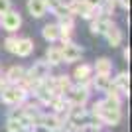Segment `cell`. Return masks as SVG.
<instances>
[{
    "mask_svg": "<svg viewBox=\"0 0 132 132\" xmlns=\"http://www.w3.org/2000/svg\"><path fill=\"white\" fill-rule=\"evenodd\" d=\"M42 2H44V4H45V6H47V2H50V0H42Z\"/></svg>",
    "mask_w": 132,
    "mask_h": 132,
    "instance_id": "obj_28",
    "label": "cell"
},
{
    "mask_svg": "<svg viewBox=\"0 0 132 132\" xmlns=\"http://www.w3.org/2000/svg\"><path fill=\"white\" fill-rule=\"evenodd\" d=\"M8 85H10V81H8V77H6V73L0 71V91H4Z\"/></svg>",
    "mask_w": 132,
    "mask_h": 132,
    "instance_id": "obj_25",
    "label": "cell"
},
{
    "mask_svg": "<svg viewBox=\"0 0 132 132\" xmlns=\"http://www.w3.org/2000/svg\"><path fill=\"white\" fill-rule=\"evenodd\" d=\"M26 73L32 79H36V81H42L47 75H51V65L45 59H38V61H34V65L30 69H26Z\"/></svg>",
    "mask_w": 132,
    "mask_h": 132,
    "instance_id": "obj_6",
    "label": "cell"
},
{
    "mask_svg": "<svg viewBox=\"0 0 132 132\" xmlns=\"http://www.w3.org/2000/svg\"><path fill=\"white\" fill-rule=\"evenodd\" d=\"M95 118H99L103 124H106V126H114V124H118L122 118V110L120 109H114V106H106L103 101H101V109L99 112H97V116Z\"/></svg>",
    "mask_w": 132,
    "mask_h": 132,
    "instance_id": "obj_3",
    "label": "cell"
},
{
    "mask_svg": "<svg viewBox=\"0 0 132 132\" xmlns=\"http://www.w3.org/2000/svg\"><path fill=\"white\" fill-rule=\"evenodd\" d=\"M45 61H47L51 67H55V65H59V63H63V59H61V45L51 44L50 47H47V51H45Z\"/></svg>",
    "mask_w": 132,
    "mask_h": 132,
    "instance_id": "obj_17",
    "label": "cell"
},
{
    "mask_svg": "<svg viewBox=\"0 0 132 132\" xmlns=\"http://www.w3.org/2000/svg\"><path fill=\"white\" fill-rule=\"evenodd\" d=\"M10 8H12V2H10V0H0V14L8 12Z\"/></svg>",
    "mask_w": 132,
    "mask_h": 132,
    "instance_id": "obj_24",
    "label": "cell"
},
{
    "mask_svg": "<svg viewBox=\"0 0 132 132\" xmlns=\"http://www.w3.org/2000/svg\"><path fill=\"white\" fill-rule=\"evenodd\" d=\"M110 81H112V87H114L122 97H128V93H130V75H128L126 71H120L116 77H110Z\"/></svg>",
    "mask_w": 132,
    "mask_h": 132,
    "instance_id": "obj_9",
    "label": "cell"
},
{
    "mask_svg": "<svg viewBox=\"0 0 132 132\" xmlns=\"http://www.w3.org/2000/svg\"><path fill=\"white\" fill-rule=\"evenodd\" d=\"M81 55H83V47L77 45L75 42L61 44V59H63V63H75V61L81 59Z\"/></svg>",
    "mask_w": 132,
    "mask_h": 132,
    "instance_id": "obj_5",
    "label": "cell"
},
{
    "mask_svg": "<svg viewBox=\"0 0 132 132\" xmlns=\"http://www.w3.org/2000/svg\"><path fill=\"white\" fill-rule=\"evenodd\" d=\"M114 6H116V0H101L97 10H99V16H109L114 12Z\"/></svg>",
    "mask_w": 132,
    "mask_h": 132,
    "instance_id": "obj_20",
    "label": "cell"
},
{
    "mask_svg": "<svg viewBox=\"0 0 132 132\" xmlns=\"http://www.w3.org/2000/svg\"><path fill=\"white\" fill-rule=\"evenodd\" d=\"M32 51H34V39L32 38H20L18 39V47H16L18 57H30Z\"/></svg>",
    "mask_w": 132,
    "mask_h": 132,
    "instance_id": "obj_18",
    "label": "cell"
},
{
    "mask_svg": "<svg viewBox=\"0 0 132 132\" xmlns=\"http://www.w3.org/2000/svg\"><path fill=\"white\" fill-rule=\"evenodd\" d=\"M101 132H103V130H101Z\"/></svg>",
    "mask_w": 132,
    "mask_h": 132,
    "instance_id": "obj_31",
    "label": "cell"
},
{
    "mask_svg": "<svg viewBox=\"0 0 132 132\" xmlns=\"http://www.w3.org/2000/svg\"><path fill=\"white\" fill-rule=\"evenodd\" d=\"M105 38H106V42H109L110 47H118V45L122 44V30L112 22V24H110V28L105 32Z\"/></svg>",
    "mask_w": 132,
    "mask_h": 132,
    "instance_id": "obj_11",
    "label": "cell"
},
{
    "mask_svg": "<svg viewBox=\"0 0 132 132\" xmlns=\"http://www.w3.org/2000/svg\"><path fill=\"white\" fill-rule=\"evenodd\" d=\"M91 87L97 89L99 93H106V91L112 87L110 75H93V79H91Z\"/></svg>",
    "mask_w": 132,
    "mask_h": 132,
    "instance_id": "obj_15",
    "label": "cell"
},
{
    "mask_svg": "<svg viewBox=\"0 0 132 132\" xmlns=\"http://www.w3.org/2000/svg\"><path fill=\"white\" fill-rule=\"evenodd\" d=\"M38 122L44 124L45 128H50L51 132H55V130H59V126L63 124V118L59 114H55V112H42L38 116Z\"/></svg>",
    "mask_w": 132,
    "mask_h": 132,
    "instance_id": "obj_10",
    "label": "cell"
},
{
    "mask_svg": "<svg viewBox=\"0 0 132 132\" xmlns=\"http://www.w3.org/2000/svg\"><path fill=\"white\" fill-rule=\"evenodd\" d=\"M42 36L47 44H57V39H59V26L57 22H51V24H45L42 28Z\"/></svg>",
    "mask_w": 132,
    "mask_h": 132,
    "instance_id": "obj_13",
    "label": "cell"
},
{
    "mask_svg": "<svg viewBox=\"0 0 132 132\" xmlns=\"http://www.w3.org/2000/svg\"><path fill=\"white\" fill-rule=\"evenodd\" d=\"M50 109H53V112L55 114H59L61 118H63V120H65V114H67V110H69V103H67L65 101V97H53V99L50 101Z\"/></svg>",
    "mask_w": 132,
    "mask_h": 132,
    "instance_id": "obj_12",
    "label": "cell"
},
{
    "mask_svg": "<svg viewBox=\"0 0 132 132\" xmlns=\"http://www.w3.org/2000/svg\"><path fill=\"white\" fill-rule=\"evenodd\" d=\"M0 71H2V67H0Z\"/></svg>",
    "mask_w": 132,
    "mask_h": 132,
    "instance_id": "obj_30",
    "label": "cell"
},
{
    "mask_svg": "<svg viewBox=\"0 0 132 132\" xmlns=\"http://www.w3.org/2000/svg\"><path fill=\"white\" fill-rule=\"evenodd\" d=\"M28 12L32 18H44L47 14V8L42 0H28Z\"/></svg>",
    "mask_w": 132,
    "mask_h": 132,
    "instance_id": "obj_19",
    "label": "cell"
},
{
    "mask_svg": "<svg viewBox=\"0 0 132 132\" xmlns=\"http://www.w3.org/2000/svg\"><path fill=\"white\" fill-rule=\"evenodd\" d=\"M24 75H26V67L24 65H12L8 71H6V77H8V81H10V85H20L24 79Z\"/></svg>",
    "mask_w": 132,
    "mask_h": 132,
    "instance_id": "obj_16",
    "label": "cell"
},
{
    "mask_svg": "<svg viewBox=\"0 0 132 132\" xmlns=\"http://www.w3.org/2000/svg\"><path fill=\"white\" fill-rule=\"evenodd\" d=\"M110 24H112V20L109 16H97L93 20H89V30H91L93 36H105V32L110 28Z\"/></svg>",
    "mask_w": 132,
    "mask_h": 132,
    "instance_id": "obj_8",
    "label": "cell"
},
{
    "mask_svg": "<svg viewBox=\"0 0 132 132\" xmlns=\"http://www.w3.org/2000/svg\"><path fill=\"white\" fill-rule=\"evenodd\" d=\"M2 28H4L8 34L18 32V30L22 28V16H20V12L14 10V8L4 12V14H2Z\"/></svg>",
    "mask_w": 132,
    "mask_h": 132,
    "instance_id": "obj_4",
    "label": "cell"
},
{
    "mask_svg": "<svg viewBox=\"0 0 132 132\" xmlns=\"http://www.w3.org/2000/svg\"><path fill=\"white\" fill-rule=\"evenodd\" d=\"M30 99V93L22 85H8L4 91H0V101L4 105H10V106H16V105H22L24 101Z\"/></svg>",
    "mask_w": 132,
    "mask_h": 132,
    "instance_id": "obj_1",
    "label": "cell"
},
{
    "mask_svg": "<svg viewBox=\"0 0 132 132\" xmlns=\"http://www.w3.org/2000/svg\"><path fill=\"white\" fill-rule=\"evenodd\" d=\"M73 79H75V83H79V85H87V87H91V79H93V65H89V63H81V65H77L75 69H73Z\"/></svg>",
    "mask_w": 132,
    "mask_h": 132,
    "instance_id": "obj_7",
    "label": "cell"
},
{
    "mask_svg": "<svg viewBox=\"0 0 132 132\" xmlns=\"http://www.w3.org/2000/svg\"><path fill=\"white\" fill-rule=\"evenodd\" d=\"M6 132H22L20 122L14 120V118H8V120H6Z\"/></svg>",
    "mask_w": 132,
    "mask_h": 132,
    "instance_id": "obj_23",
    "label": "cell"
},
{
    "mask_svg": "<svg viewBox=\"0 0 132 132\" xmlns=\"http://www.w3.org/2000/svg\"><path fill=\"white\" fill-rule=\"evenodd\" d=\"M89 118H91V120L87 122V130H91V132H101V130H103L105 124H103L99 118H93V116H89Z\"/></svg>",
    "mask_w": 132,
    "mask_h": 132,
    "instance_id": "obj_22",
    "label": "cell"
},
{
    "mask_svg": "<svg viewBox=\"0 0 132 132\" xmlns=\"http://www.w3.org/2000/svg\"><path fill=\"white\" fill-rule=\"evenodd\" d=\"M112 73V61L109 57H99L93 63V75H110Z\"/></svg>",
    "mask_w": 132,
    "mask_h": 132,
    "instance_id": "obj_14",
    "label": "cell"
},
{
    "mask_svg": "<svg viewBox=\"0 0 132 132\" xmlns=\"http://www.w3.org/2000/svg\"><path fill=\"white\" fill-rule=\"evenodd\" d=\"M83 2H85V4H87V6H93V8H97L101 0H83Z\"/></svg>",
    "mask_w": 132,
    "mask_h": 132,
    "instance_id": "obj_27",
    "label": "cell"
},
{
    "mask_svg": "<svg viewBox=\"0 0 132 132\" xmlns=\"http://www.w3.org/2000/svg\"><path fill=\"white\" fill-rule=\"evenodd\" d=\"M0 26H2V14H0Z\"/></svg>",
    "mask_w": 132,
    "mask_h": 132,
    "instance_id": "obj_29",
    "label": "cell"
},
{
    "mask_svg": "<svg viewBox=\"0 0 132 132\" xmlns=\"http://www.w3.org/2000/svg\"><path fill=\"white\" fill-rule=\"evenodd\" d=\"M122 57H124V61H130V47H124V50H122Z\"/></svg>",
    "mask_w": 132,
    "mask_h": 132,
    "instance_id": "obj_26",
    "label": "cell"
},
{
    "mask_svg": "<svg viewBox=\"0 0 132 132\" xmlns=\"http://www.w3.org/2000/svg\"><path fill=\"white\" fill-rule=\"evenodd\" d=\"M18 39H20V38H16V36H12V34H10V36H8V38L4 39V50L8 51V53H14V55H16Z\"/></svg>",
    "mask_w": 132,
    "mask_h": 132,
    "instance_id": "obj_21",
    "label": "cell"
},
{
    "mask_svg": "<svg viewBox=\"0 0 132 132\" xmlns=\"http://www.w3.org/2000/svg\"><path fill=\"white\" fill-rule=\"evenodd\" d=\"M89 95H91V87L75 83V85L69 87V91H67L63 97H65V101L69 105H85L89 101Z\"/></svg>",
    "mask_w": 132,
    "mask_h": 132,
    "instance_id": "obj_2",
    "label": "cell"
}]
</instances>
